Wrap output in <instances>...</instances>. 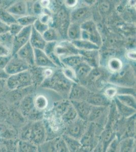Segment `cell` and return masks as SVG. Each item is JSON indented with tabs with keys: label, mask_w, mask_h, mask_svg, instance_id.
Listing matches in <instances>:
<instances>
[{
	"label": "cell",
	"mask_w": 136,
	"mask_h": 152,
	"mask_svg": "<svg viewBox=\"0 0 136 152\" xmlns=\"http://www.w3.org/2000/svg\"><path fill=\"white\" fill-rule=\"evenodd\" d=\"M13 37L10 33L0 35V56L12 55Z\"/></svg>",
	"instance_id": "cell-20"
},
{
	"label": "cell",
	"mask_w": 136,
	"mask_h": 152,
	"mask_svg": "<svg viewBox=\"0 0 136 152\" xmlns=\"http://www.w3.org/2000/svg\"><path fill=\"white\" fill-rule=\"evenodd\" d=\"M16 54L28 64L30 67L35 66L34 49L29 42L20 49Z\"/></svg>",
	"instance_id": "cell-17"
},
{
	"label": "cell",
	"mask_w": 136,
	"mask_h": 152,
	"mask_svg": "<svg viewBox=\"0 0 136 152\" xmlns=\"http://www.w3.org/2000/svg\"><path fill=\"white\" fill-rule=\"evenodd\" d=\"M133 152H136V150H135Z\"/></svg>",
	"instance_id": "cell-63"
},
{
	"label": "cell",
	"mask_w": 136,
	"mask_h": 152,
	"mask_svg": "<svg viewBox=\"0 0 136 152\" xmlns=\"http://www.w3.org/2000/svg\"><path fill=\"white\" fill-rule=\"evenodd\" d=\"M61 71L65 78L70 81L74 83H79L75 72L73 69L64 66L61 69Z\"/></svg>",
	"instance_id": "cell-46"
},
{
	"label": "cell",
	"mask_w": 136,
	"mask_h": 152,
	"mask_svg": "<svg viewBox=\"0 0 136 152\" xmlns=\"http://www.w3.org/2000/svg\"><path fill=\"white\" fill-rule=\"evenodd\" d=\"M81 29V39L87 40L98 45L102 46V37L100 35L96 24L91 20L85 21L80 24Z\"/></svg>",
	"instance_id": "cell-4"
},
{
	"label": "cell",
	"mask_w": 136,
	"mask_h": 152,
	"mask_svg": "<svg viewBox=\"0 0 136 152\" xmlns=\"http://www.w3.org/2000/svg\"><path fill=\"white\" fill-rule=\"evenodd\" d=\"M33 28L36 30L37 31L41 34H43L45 31L49 28V26L47 24H44L41 23L39 19H37L35 23H34L33 26Z\"/></svg>",
	"instance_id": "cell-50"
},
{
	"label": "cell",
	"mask_w": 136,
	"mask_h": 152,
	"mask_svg": "<svg viewBox=\"0 0 136 152\" xmlns=\"http://www.w3.org/2000/svg\"><path fill=\"white\" fill-rule=\"evenodd\" d=\"M60 59L64 66L70 67L73 69L81 64V62L85 61L83 57L80 54L69 56L67 57L61 58Z\"/></svg>",
	"instance_id": "cell-30"
},
{
	"label": "cell",
	"mask_w": 136,
	"mask_h": 152,
	"mask_svg": "<svg viewBox=\"0 0 136 152\" xmlns=\"http://www.w3.org/2000/svg\"><path fill=\"white\" fill-rule=\"evenodd\" d=\"M10 14L15 17V16L21 17L26 15L28 13V5L25 1H16L6 9Z\"/></svg>",
	"instance_id": "cell-23"
},
{
	"label": "cell",
	"mask_w": 136,
	"mask_h": 152,
	"mask_svg": "<svg viewBox=\"0 0 136 152\" xmlns=\"http://www.w3.org/2000/svg\"><path fill=\"white\" fill-rule=\"evenodd\" d=\"M31 67L16 54L12 56V58L5 67L6 72L10 76L17 74L24 71L29 70Z\"/></svg>",
	"instance_id": "cell-12"
},
{
	"label": "cell",
	"mask_w": 136,
	"mask_h": 152,
	"mask_svg": "<svg viewBox=\"0 0 136 152\" xmlns=\"http://www.w3.org/2000/svg\"><path fill=\"white\" fill-rule=\"evenodd\" d=\"M80 50L76 48L72 42L63 40L57 43L55 48V53L60 58L69 56L79 54Z\"/></svg>",
	"instance_id": "cell-11"
},
{
	"label": "cell",
	"mask_w": 136,
	"mask_h": 152,
	"mask_svg": "<svg viewBox=\"0 0 136 152\" xmlns=\"http://www.w3.org/2000/svg\"><path fill=\"white\" fill-rule=\"evenodd\" d=\"M109 107L93 106L88 117V122L94 123L99 129L103 131L107 124Z\"/></svg>",
	"instance_id": "cell-8"
},
{
	"label": "cell",
	"mask_w": 136,
	"mask_h": 152,
	"mask_svg": "<svg viewBox=\"0 0 136 152\" xmlns=\"http://www.w3.org/2000/svg\"><path fill=\"white\" fill-rule=\"evenodd\" d=\"M38 17L34 15H26L17 18V23L23 27L33 26L35 21L38 19Z\"/></svg>",
	"instance_id": "cell-43"
},
{
	"label": "cell",
	"mask_w": 136,
	"mask_h": 152,
	"mask_svg": "<svg viewBox=\"0 0 136 152\" xmlns=\"http://www.w3.org/2000/svg\"><path fill=\"white\" fill-rule=\"evenodd\" d=\"M35 107L38 110L45 112L48 107V100L47 97L43 94H39L35 96Z\"/></svg>",
	"instance_id": "cell-42"
},
{
	"label": "cell",
	"mask_w": 136,
	"mask_h": 152,
	"mask_svg": "<svg viewBox=\"0 0 136 152\" xmlns=\"http://www.w3.org/2000/svg\"><path fill=\"white\" fill-rule=\"evenodd\" d=\"M70 100L68 99H62L55 102L52 111L59 117H61L62 115L67 110L69 106L71 105Z\"/></svg>",
	"instance_id": "cell-33"
},
{
	"label": "cell",
	"mask_w": 136,
	"mask_h": 152,
	"mask_svg": "<svg viewBox=\"0 0 136 152\" xmlns=\"http://www.w3.org/2000/svg\"><path fill=\"white\" fill-rule=\"evenodd\" d=\"M32 29V26L24 27L19 34L13 37L12 56L16 54L20 49L29 41Z\"/></svg>",
	"instance_id": "cell-13"
},
{
	"label": "cell",
	"mask_w": 136,
	"mask_h": 152,
	"mask_svg": "<svg viewBox=\"0 0 136 152\" xmlns=\"http://www.w3.org/2000/svg\"><path fill=\"white\" fill-rule=\"evenodd\" d=\"M34 99V95L29 94L24 96L21 100L19 105V112L26 119L29 115L35 108Z\"/></svg>",
	"instance_id": "cell-19"
},
{
	"label": "cell",
	"mask_w": 136,
	"mask_h": 152,
	"mask_svg": "<svg viewBox=\"0 0 136 152\" xmlns=\"http://www.w3.org/2000/svg\"><path fill=\"white\" fill-rule=\"evenodd\" d=\"M38 19L41 23L48 25V24L51 22V18L50 14H49L48 13H43L41 15L39 16Z\"/></svg>",
	"instance_id": "cell-54"
},
{
	"label": "cell",
	"mask_w": 136,
	"mask_h": 152,
	"mask_svg": "<svg viewBox=\"0 0 136 152\" xmlns=\"http://www.w3.org/2000/svg\"><path fill=\"white\" fill-rule=\"evenodd\" d=\"M120 140L116 137L109 144L105 152H119Z\"/></svg>",
	"instance_id": "cell-48"
},
{
	"label": "cell",
	"mask_w": 136,
	"mask_h": 152,
	"mask_svg": "<svg viewBox=\"0 0 136 152\" xmlns=\"http://www.w3.org/2000/svg\"><path fill=\"white\" fill-rule=\"evenodd\" d=\"M77 152H91V151L89 149L82 147L81 149H80Z\"/></svg>",
	"instance_id": "cell-62"
},
{
	"label": "cell",
	"mask_w": 136,
	"mask_h": 152,
	"mask_svg": "<svg viewBox=\"0 0 136 152\" xmlns=\"http://www.w3.org/2000/svg\"><path fill=\"white\" fill-rule=\"evenodd\" d=\"M93 69V68L91 66L85 61L81 62V64L74 68L73 69L75 72L79 84L85 79Z\"/></svg>",
	"instance_id": "cell-28"
},
{
	"label": "cell",
	"mask_w": 136,
	"mask_h": 152,
	"mask_svg": "<svg viewBox=\"0 0 136 152\" xmlns=\"http://www.w3.org/2000/svg\"><path fill=\"white\" fill-rule=\"evenodd\" d=\"M33 84V79L29 69L10 75L6 80V87L11 91L28 88Z\"/></svg>",
	"instance_id": "cell-2"
},
{
	"label": "cell",
	"mask_w": 136,
	"mask_h": 152,
	"mask_svg": "<svg viewBox=\"0 0 136 152\" xmlns=\"http://www.w3.org/2000/svg\"><path fill=\"white\" fill-rule=\"evenodd\" d=\"M90 91L79 83H73L69 92L68 99L71 102L86 101Z\"/></svg>",
	"instance_id": "cell-14"
},
{
	"label": "cell",
	"mask_w": 136,
	"mask_h": 152,
	"mask_svg": "<svg viewBox=\"0 0 136 152\" xmlns=\"http://www.w3.org/2000/svg\"><path fill=\"white\" fill-rule=\"evenodd\" d=\"M126 56L128 57V58L131 59L132 61H136V51L135 50L129 51L126 53Z\"/></svg>",
	"instance_id": "cell-57"
},
{
	"label": "cell",
	"mask_w": 136,
	"mask_h": 152,
	"mask_svg": "<svg viewBox=\"0 0 136 152\" xmlns=\"http://www.w3.org/2000/svg\"><path fill=\"white\" fill-rule=\"evenodd\" d=\"M107 66L109 71L115 74L121 71L123 68V62L121 59L117 57H112L109 60Z\"/></svg>",
	"instance_id": "cell-38"
},
{
	"label": "cell",
	"mask_w": 136,
	"mask_h": 152,
	"mask_svg": "<svg viewBox=\"0 0 136 152\" xmlns=\"http://www.w3.org/2000/svg\"><path fill=\"white\" fill-rule=\"evenodd\" d=\"M129 137L136 138V114L126 118L124 132L121 140Z\"/></svg>",
	"instance_id": "cell-25"
},
{
	"label": "cell",
	"mask_w": 136,
	"mask_h": 152,
	"mask_svg": "<svg viewBox=\"0 0 136 152\" xmlns=\"http://www.w3.org/2000/svg\"><path fill=\"white\" fill-rule=\"evenodd\" d=\"M116 97L122 104L133 109H136V96L129 94H118Z\"/></svg>",
	"instance_id": "cell-40"
},
{
	"label": "cell",
	"mask_w": 136,
	"mask_h": 152,
	"mask_svg": "<svg viewBox=\"0 0 136 152\" xmlns=\"http://www.w3.org/2000/svg\"><path fill=\"white\" fill-rule=\"evenodd\" d=\"M88 121L78 117L72 122L67 125L65 134L80 140L88 126Z\"/></svg>",
	"instance_id": "cell-9"
},
{
	"label": "cell",
	"mask_w": 136,
	"mask_h": 152,
	"mask_svg": "<svg viewBox=\"0 0 136 152\" xmlns=\"http://www.w3.org/2000/svg\"><path fill=\"white\" fill-rule=\"evenodd\" d=\"M57 152H70L62 136L55 138Z\"/></svg>",
	"instance_id": "cell-47"
},
{
	"label": "cell",
	"mask_w": 136,
	"mask_h": 152,
	"mask_svg": "<svg viewBox=\"0 0 136 152\" xmlns=\"http://www.w3.org/2000/svg\"><path fill=\"white\" fill-rule=\"evenodd\" d=\"M103 94L109 99L112 100L117 95V89L116 86H108L105 88Z\"/></svg>",
	"instance_id": "cell-49"
},
{
	"label": "cell",
	"mask_w": 136,
	"mask_h": 152,
	"mask_svg": "<svg viewBox=\"0 0 136 152\" xmlns=\"http://www.w3.org/2000/svg\"><path fill=\"white\" fill-rule=\"evenodd\" d=\"M57 44V42H47L43 51L57 67L62 69L64 67V65L61 62L60 58L55 53V48Z\"/></svg>",
	"instance_id": "cell-24"
},
{
	"label": "cell",
	"mask_w": 136,
	"mask_h": 152,
	"mask_svg": "<svg viewBox=\"0 0 136 152\" xmlns=\"http://www.w3.org/2000/svg\"><path fill=\"white\" fill-rule=\"evenodd\" d=\"M43 38L46 42H58L61 38L60 34L55 28H49L46 31L42 34Z\"/></svg>",
	"instance_id": "cell-39"
},
{
	"label": "cell",
	"mask_w": 136,
	"mask_h": 152,
	"mask_svg": "<svg viewBox=\"0 0 136 152\" xmlns=\"http://www.w3.org/2000/svg\"><path fill=\"white\" fill-rule=\"evenodd\" d=\"M71 102L75 109L78 117L88 121V117L93 106L88 104L86 101H72Z\"/></svg>",
	"instance_id": "cell-21"
},
{
	"label": "cell",
	"mask_w": 136,
	"mask_h": 152,
	"mask_svg": "<svg viewBox=\"0 0 136 152\" xmlns=\"http://www.w3.org/2000/svg\"><path fill=\"white\" fill-rule=\"evenodd\" d=\"M55 138L47 140L39 145L38 147L39 152H57L55 147Z\"/></svg>",
	"instance_id": "cell-44"
},
{
	"label": "cell",
	"mask_w": 136,
	"mask_h": 152,
	"mask_svg": "<svg viewBox=\"0 0 136 152\" xmlns=\"http://www.w3.org/2000/svg\"><path fill=\"white\" fill-rule=\"evenodd\" d=\"M70 23V14L66 9L62 8L57 13L55 19L57 28H55L60 34L61 37H67L68 28Z\"/></svg>",
	"instance_id": "cell-10"
},
{
	"label": "cell",
	"mask_w": 136,
	"mask_h": 152,
	"mask_svg": "<svg viewBox=\"0 0 136 152\" xmlns=\"http://www.w3.org/2000/svg\"></svg>",
	"instance_id": "cell-64"
},
{
	"label": "cell",
	"mask_w": 136,
	"mask_h": 152,
	"mask_svg": "<svg viewBox=\"0 0 136 152\" xmlns=\"http://www.w3.org/2000/svg\"><path fill=\"white\" fill-rule=\"evenodd\" d=\"M109 80L112 84L119 86L132 87L136 82L134 72L129 66L123 67L119 72L113 74Z\"/></svg>",
	"instance_id": "cell-3"
},
{
	"label": "cell",
	"mask_w": 136,
	"mask_h": 152,
	"mask_svg": "<svg viewBox=\"0 0 136 152\" xmlns=\"http://www.w3.org/2000/svg\"><path fill=\"white\" fill-rule=\"evenodd\" d=\"M6 87V80H0V95L4 91Z\"/></svg>",
	"instance_id": "cell-59"
},
{
	"label": "cell",
	"mask_w": 136,
	"mask_h": 152,
	"mask_svg": "<svg viewBox=\"0 0 136 152\" xmlns=\"http://www.w3.org/2000/svg\"><path fill=\"white\" fill-rule=\"evenodd\" d=\"M35 66L57 69L58 67L52 62L43 50L34 49Z\"/></svg>",
	"instance_id": "cell-16"
},
{
	"label": "cell",
	"mask_w": 136,
	"mask_h": 152,
	"mask_svg": "<svg viewBox=\"0 0 136 152\" xmlns=\"http://www.w3.org/2000/svg\"><path fill=\"white\" fill-rule=\"evenodd\" d=\"M70 152H77L82 148L80 140L64 133L62 135Z\"/></svg>",
	"instance_id": "cell-32"
},
{
	"label": "cell",
	"mask_w": 136,
	"mask_h": 152,
	"mask_svg": "<svg viewBox=\"0 0 136 152\" xmlns=\"http://www.w3.org/2000/svg\"><path fill=\"white\" fill-rule=\"evenodd\" d=\"M73 82L65 78L61 70L54 71V74L43 81L41 84L42 88L55 92L63 99H68L69 92Z\"/></svg>",
	"instance_id": "cell-1"
},
{
	"label": "cell",
	"mask_w": 136,
	"mask_h": 152,
	"mask_svg": "<svg viewBox=\"0 0 136 152\" xmlns=\"http://www.w3.org/2000/svg\"><path fill=\"white\" fill-rule=\"evenodd\" d=\"M50 2L49 1H40L41 4L43 8H46L47 7H48L50 4Z\"/></svg>",
	"instance_id": "cell-61"
},
{
	"label": "cell",
	"mask_w": 136,
	"mask_h": 152,
	"mask_svg": "<svg viewBox=\"0 0 136 152\" xmlns=\"http://www.w3.org/2000/svg\"><path fill=\"white\" fill-rule=\"evenodd\" d=\"M78 3V1L77 0H68L64 1V4L65 6L70 8L76 7V6L77 5Z\"/></svg>",
	"instance_id": "cell-56"
},
{
	"label": "cell",
	"mask_w": 136,
	"mask_h": 152,
	"mask_svg": "<svg viewBox=\"0 0 136 152\" xmlns=\"http://www.w3.org/2000/svg\"><path fill=\"white\" fill-rule=\"evenodd\" d=\"M0 21L2 23L10 26L17 23V18L10 14L6 9L0 8Z\"/></svg>",
	"instance_id": "cell-41"
},
{
	"label": "cell",
	"mask_w": 136,
	"mask_h": 152,
	"mask_svg": "<svg viewBox=\"0 0 136 152\" xmlns=\"http://www.w3.org/2000/svg\"><path fill=\"white\" fill-rule=\"evenodd\" d=\"M29 42L33 48L42 50H44L47 43L42 35L37 31L33 26Z\"/></svg>",
	"instance_id": "cell-26"
},
{
	"label": "cell",
	"mask_w": 136,
	"mask_h": 152,
	"mask_svg": "<svg viewBox=\"0 0 136 152\" xmlns=\"http://www.w3.org/2000/svg\"><path fill=\"white\" fill-rule=\"evenodd\" d=\"M45 112L38 110L35 107L29 115L28 117L26 118V120L27 121L32 122L42 121L44 117Z\"/></svg>",
	"instance_id": "cell-45"
},
{
	"label": "cell",
	"mask_w": 136,
	"mask_h": 152,
	"mask_svg": "<svg viewBox=\"0 0 136 152\" xmlns=\"http://www.w3.org/2000/svg\"><path fill=\"white\" fill-rule=\"evenodd\" d=\"M67 37L70 40V41L81 39L80 24L77 23H71L68 28Z\"/></svg>",
	"instance_id": "cell-31"
},
{
	"label": "cell",
	"mask_w": 136,
	"mask_h": 152,
	"mask_svg": "<svg viewBox=\"0 0 136 152\" xmlns=\"http://www.w3.org/2000/svg\"><path fill=\"white\" fill-rule=\"evenodd\" d=\"M17 152H39V148L31 142L18 140Z\"/></svg>",
	"instance_id": "cell-36"
},
{
	"label": "cell",
	"mask_w": 136,
	"mask_h": 152,
	"mask_svg": "<svg viewBox=\"0 0 136 152\" xmlns=\"http://www.w3.org/2000/svg\"><path fill=\"white\" fill-rule=\"evenodd\" d=\"M9 26L0 21V35L9 33Z\"/></svg>",
	"instance_id": "cell-55"
},
{
	"label": "cell",
	"mask_w": 136,
	"mask_h": 152,
	"mask_svg": "<svg viewBox=\"0 0 136 152\" xmlns=\"http://www.w3.org/2000/svg\"><path fill=\"white\" fill-rule=\"evenodd\" d=\"M78 117V116L77 113L71 104L67 110L65 111V112L61 117V119L66 126L67 125L72 122L73 121L76 120Z\"/></svg>",
	"instance_id": "cell-37"
},
{
	"label": "cell",
	"mask_w": 136,
	"mask_h": 152,
	"mask_svg": "<svg viewBox=\"0 0 136 152\" xmlns=\"http://www.w3.org/2000/svg\"><path fill=\"white\" fill-rule=\"evenodd\" d=\"M12 57V55L0 56V69H5Z\"/></svg>",
	"instance_id": "cell-53"
},
{
	"label": "cell",
	"mask_w": 136,
	"mask_h": 152,
	"mask_svg": "<svg viewBox=\"0 0 136 152\" xmlns=\"http://www.w3.org/2000/svg\"><path fill=\"white\" fill-rule=\"evenodd\" d=\"M71 42L73 45L79 50H99L100 48L98 45L90 41L81 39Z\"/></svg>",
	"instance_id": "cell-34"
},
{
	"label": "cell",
	"mask_w": 136,
	"mask_h": 152,
	"mask_svg": "<svg viewBox=\"0 0 136 152\" xmlns=\"http://www.w3.org/2000/svg\"><path fill=\"white\" fill-rule=\"evenodd\" d=\"M115 137V133L111 128L105 127L99 137V142L102 144L104 152H105L109 144Z\"/></svg>",
	"instance_id": "cell-29"
},
{
	"label": "cell",
	"mask_w": 136,
	"mask_h": 152,
	"mask_svg": "<svg viewBox=\"0 0 136 152\" xmlns=\"http://www.w3.org/2000/svg\"><path fill=\"white\" fill-rule=\"evenodd\" d=\"M43 8L42 6L40 1L35 2L33 5V12L35 16H39L43 13Z\"/></svg>",
	"instance_id": "cell-52"
},
{
	"label": "cell",
	"mask_w": 136,
	"mask_h": 152,
	"mask_svg": "<svg viewBox=\"0 0 136 152\" xmlns=\"http://www.w3.org/2000/svg\"><path fill=\"white\" fill-rule=\"evenodd\" d=\"M9 77L7 72H6L5 69H0V80H6Z\"/></svg>",
	"instance_id": "cell-58"
},
{
	"label": "cell",
	"mask_w": 136,
	"mask_h": 152,
	"mask_svg": "<svg viewBox=\"0 0 136 152\" xmlns=\"http://www.w3.org/2000/svg\"><path fill=\"white\" fill-rule=\"evenodd\" d=\"M108 79V73L99 67L93 68L85 79L80 83L86 87L87 85L95 87L96 89L103 88L106 79Z\"/></svg>",
	"instance_id": "cell-7"
},
{
	"label": "cell",
	"mask_w": 136,
	"mask_h": 152,
	"mask_svg": "<svg viewBox=\"0 0 136 152\" xmlns=\"http://www.w3.org/2000/svg\"><path fill=\"white\" fill-rule=\"evenodd\" d=\"M113 101L115 104L117 112L121 117L128 118L136 114V109L122 104L116 97L114 98Z\"/></svg>",
	"instance_id": "cell-27"
},
{
	"label": "cell",
	"mask_w": 136,
	"mask_h": 152,
	"mask_svg": "<svg viewBox=\"0 0 136 152\" xmlns=\"http://www.w3.org/2000/svg\"><path fill=\"white\" fill-rule=\"evenodd\" d=\"M91 152H104L103 148L100 142Z\"/></svg>",
	"instance_id": "cell-60"
},
{
	"label": "cell",
	"mask_w": 136,
	"mask_h": 152,
	"mask_svg": "<svg viewBox=\"0 0 136 152\" xmlns=\"http://www.w3.org/2000/svg\"><path fill=\"white\" fill-rule=\"evenodd\" d=\"M23 28V26H21L20 24H18V23H16L13 24H11L9 26V33H10L12 37L15 36L16 35L20 33V31L22 30Z\"/></svg>",
	"instance_id": "cell-51"
},
{
	"label": "cell",
	"mask_w": 136,
	"mask_h": 152,
	"mask_svg": "<svg viewBox=\"0 0 136 152\" xmlns=\"http://www.w3.org/2000/svg\"><path fill=\"white\" fill-rule=\"evenodd\" d=\"M102 132L94 123L88 122L86 131L80 139L82 147L92 151L99 142V137Z\"/></svg>",
	"instance_id": "cell-5"
},
{
	"label": "cell",
	"mask_w": 136,
	"mask_h": 152,
	"mask_svg": "<svg viewBox=\"0 0 136 152\" xmlns=\"http://www.w3.org/2000/svg\"><path fill=\"white\" fill-rule=\"evenodd\" d=\"M47 138L46 129L43 120L31 122L29 142L39 147L46 141Z\"/></svg>",
	"instance_id": "cell-6"
},
{
	"label": "cell",
	"mask_w": 136,
	"mask_h": 152,
	"mask_svg": "<svg viewBox=\"0 0 136 152\" xmlns=\"http://www.w3.org/2000/svg\"><path fill=\"white\" fill-rule=\"evenodd\" d=\"M136 150V138L129 137L120 140L119 152H133Z\"/></svg>",
	"instance_id": "cell-35"
},
{
	"label": "cell",
	"mask_w": 136,
	"mask_h": 152,
	"mask_svg": "<svg viewBox=\"0 0 136 152\" xmlns=\"http://www.w3.org/2000/svg\"><path fill=\"white\" fill-rule=\"evenodd\" d=\"M112 101L102 92L91 91L86 100V102L92 106L102 107H109Z\"/></svg>",
	"instance_id": "cell-15"
},
{
	"label": "cell",
	"mask_w": 136,
	"mask_h": 152,
	"mask_svg": "<svg viewBox=\"0 0 136 152\" xmlns=\"http://www.w3.org/2000/svg\"><path fill=\"white\" fill-rule=\"evenodd\" d=\"M90 15V8L87 6L78 7L74 9L70 14L71 23L81 24L86 21Z\"/></svg>",
	"instance_id": "cell-18"
},
{
	"label": "cell",
	"mask_w": 136,
	"mask_h": 152,
	"mask_svg": "<svg viewBox=\"0 0 136 152\" xmlns=\"http://www.w3.org/2000/svg\"><path fill=\"white\" fill-rule=\"evenodd\" d=\"M79 54L83 57L85 62L93 68L99 66L100 56L99 50H80Z\"/></svg>",
	"instance_id": "cell-22"
}]
</instances>
